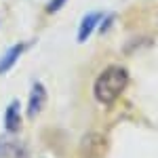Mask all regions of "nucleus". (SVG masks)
Returning a JSON list of instances; mask_svg holds the SVG:
<instances>
[{"label":"nucleus","mask_w":158,"mask_h":158,"mask_svg":"<svg viewBox=\"0 0 158 158\" xmlns=\"http://www.w3.org/2000/svg\"><path fill=\"white\" fill-rule=\"evenodd\" d=\"M127 82H129V74L127 70H122L118 65H112L108 70L99 74V78L95 80V97L101 103H112L116 101L118 95L127 89Z\"/></svg>","instance_id":"1"},{"label":"nucleus","mask_w":158,"mask_h":158,"mask_svg":"<svg viewBox=\"0 0 158 158\" xmlns=\"http://www.w3.org/2000/svg\"><path fill=\"white\" fill-rule=\"evenodd\" d=\"M101 17H103L101 13H89L85 19H82L80 30H78V42H85L86 38L95 32V27H97V23L101 21Z\"/></svg>","instance_id":"3"},{"label":"nucleus","mask_w":158,"mask_h":158,"mask_svg":"<svg viewBox=\"0 0 158 158\" xmlns=\"http://www.w3.org/2000/svg\"><path fill=\"white\" fill-rule=\"evenodd\" d=\"M4 127L9 133H17L21 127V116H19V101H13L6 108V116H4Z\"/></svg>","instance_id":"4"},{"label":"nucleus","mask_w":158,"mask_h":158,"mask_svg":"<svg viewBox=\"0 0 158 158\" xmlns=\"http://www.w3.org/2000/svg\"><path fill=\"white\" fill-rule=\"evenodd\" d=\"M63 4H65V0H51L49 6H47V11H49V13H55V11H59Z\"/></svg>","instance_id":"6"},{"label":"nucleus","mask_w":158,"mask_h":158,"mask_svg":"<svg viewBox=\"0 0 158 158\" xmlns=\"http://www.w3.org/2000/svg\"><path fill=\"white\" fill-rule=\"evenodd\" d=\"M44 99H47V91L40 82H34L32 86V93H30V103H27V114L34 118L40 110L44 108Z\"/></svg>","instance_id":"2"},{"label":"nucleus","mask_w":158,"mask_h":158,"mask_svg":"<svg viewBox=\"0 0 158 158\" xmlns=\"http://www.w3.org/2000/svg\"><path fill=\"white\" fill-rule=\"evenodd\" d=\"M23 49H25V44H15V47H11V49L4 53V57L0 59V74H4L6 70H11L13 65H15V61L19 59V55L23 53Z\"/></svg>","instance_id":"5"}]
</instances>
